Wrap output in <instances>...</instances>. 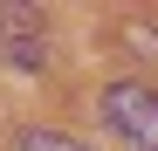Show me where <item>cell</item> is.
Wrapping results in <instances>:
<instances>
[{"mask_svg": "<svg viewBox=\"0 0 158 151\" xmlns=\"http://www.w3.org/2000/svg\"><path fill=\"white\" fill-rule=\"evenodd\" d=\"M103 117L124 137V151H158V96L144 83H110L103 89Z\"/></svg>", "mask_w": 158, "mask_h": 151, "instance_id": "cell-1", "label": "cell"}, {"mask_svg": "<svg viewBox=\"0 0 158 151\" xmlns=\"http://www.w3.org/2000/svg\"><path fill=\"white\" fill-rule=\"evenodd\" d=\"M48 41H41V14L35 7H0V62L14 69H41Z\"/></svg>", "mask_w": 158, "mask_h": 151, "instance_id": "cell-2", "label": "cell"}, {"mask_svg": "<svg viewBox=\"0 0 158 151\" xmlns=\"http://www.w3.org/2000/svg\"><path fill=\"white\" fill-rule=\"evenodd\" d=\"M117 41H124V48H144V55H151V69H158V28H151V21H131V28H117Z\"/></svg>", "mask_w": 158, "mask_h": 151, "instance_id": "cell-3", "label": "cell"}, {"mask_svg": "<svg viewBox=\"0 0 158 151\" xmlns=\"http://www.w3.org/2000/svg\"><path fill=\"white\" fill-rule=\"evenodd\" d=\"M21 151H89L76 137H55V131H21Z\"/></svg>", "mask_w": 158, "mask_h": 151, "instance_id": "cell-4", "label": "cell"}]
</instances>
